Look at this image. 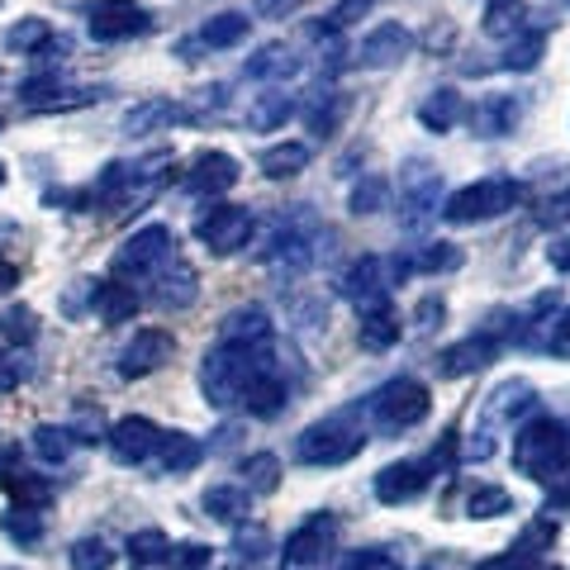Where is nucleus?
<instances>
[{"instance_id":"f257e3e1","label":"nucleus","mask_w":570,"mask_h":570,"mask_svg":"<svg viewBox=\"0 0 570 570\" xmlns=\"http://www.w3.org/2000/svg\"><path fill=\"white\" fill-rule=\"evenodd\" d=\"M566 461H570V428L561 419L542 414L513 433V466H519V475L551 485V480H561Z\"/></svg>"},{"instance_id":"f03ea898","label":"nucleus","mask_w":570,"mask_h":570,"mask_svg":"<svg viewBox=\"0 0 570 570\" xmlns=\"http://www.w3.org/2000/svg\"><path fill=\"white\" fill-rule=\"evenodd\" d=\"M262 362H266L262 347H228V343H219L214 352H205V362H200V390H205V400L214 409H234L243 400L247 381L262 371Z\"/></svg>"},{"instance_id":"7ed1b4c3","label":"nucleus","mask_w":570,"mask_h":570,"mask_svg":"<svg viewBox=\"0 0 570 570\" xmlns=\"http://www.w3.org/2000/svg\"><path fill=\"white\" fill-rule=\"evenodd\" d=\"M523 200V186L513 181V176H480V181L461 186L456 195H448V214L452 224H485V219H499V214H509L513 205Z\"/></svg>"},{"instance_id":"20e7f679","label":"nucleus","mask_w":570,"mask_h":570,"mask_svg":"<svg viewBox=\"0 0 570 570\" xmlns=\"http://www.w3.org/2000/svg\"><path fill=\"white\" fill-rule=\"evenodd\" d=\"M428 409H433V400H428V385L414 381V376H400V381H385L376 395L366 400V414L376 428H385V433H404V428H414L428 419Z\"/></svg>"},{"instance_id":"39448f33","label":"nucleus","mask_w":570,"mask_h":570,"mask_svg":"<svg viewBox=\"0 0 570 570\" xmlns=\"http://www.w3.org/2000/svg\"><path fill=\"white\" fill-rule=\"evenodd\" d=\"M362 448H366L362 428H352V423H343V419L309 423L305 433L295 438V456L305 461V466H343V461H352Z\"/></svg>"},{"instance_id":"423d86ee","label":"nucleus","mask_w":570,"mask_h":570,"mask_svg":"<svg viewBox=\"0 0 570 570\" xmlns=\"http://www.w3.org/2000/svg\"><path fill=\"white\" fill-rule=\"evenodd\" d=\"M404 276H409L404 257H362L356 266H347V276L337 285H343V295L356 309H371V305H385L390 285H400Z\"/></svg>"},{"instance_id":"0eeeda50","label":"nucleus","mask_w":570,"mask_h":570,"mask_svg":"<svg viewBox=\"0 0 570 570\" xmlns=\"http://www.w3.org/2000/svg\"><path fill=\"white\" fill-rule=\"evenodd\" d=\"M176 257V238L167 224H148L134 238H124L115 253V276H157L163 266Z\"/></svg>"},{"instance_id":"6e6552de","label":"nucleus","mask_w":570,"mask_h":570,"mask_svg":"<svg viewBox=\"0 0 570 570\" xmlns=\"http://www.w3.org/2000/svg\"><path fill=\"white\" fill-rule=\"evenodd\" d=\"M195 238H200L214 257H234L238 247H247V238H253V209L209 205V214L195 219Z\"/></svg>"},{"instance_id":"1a4fd4ad","label":"nucleus","mask_w":570,"mask_h":570,"mask_svg":"<svg viewBox=\"0 0 570 570\" xmlns=\"http://www.w3.org/2000/svg\"><path fill=\"white\" fill-rule=\"evenodd\" d=\"M438 195H442V171H433L423 157H414V163L400 171V209H404V224L409 228H423L438 214Z\"/></svg>"},{"instance_id":"9d476101","label":"nucleus","mask_w":570,"mask_h":570,"mask_svg":"<svg viewBox=\"0 0 570 570\" xmlns=\"http://www.w3.org/2000/svg\"><path fill=\"white\" fill-rule=\"evenodd\" d=\"M333 532H337V523L328 519V513H314V519H305L291 532V538H285V547H281L285 570H314L318 561L328 557Z\"/></svg>"},{"instance_id":"9b49d317","label":"nucleus","mask_w":570,"mask_h":570,"mask_svg":"<svg viewBox=\"0 0 570 570\" xmlns=\"http://www.w3.org/2000/svg\"><path fill=\"white\" fill-rule=\"evenodd\" d=\"M86 24H91L100 43H115V39L142 33L153 24V14H148V6H138V0H100V6L86 10Z\"/></svg>"},{"instance_id":"f8f14e48","label":"nucleus","mask_w":570,"mask_h":570,"mask_svg":"<svg viewBox=\"0 0 570 570\" xmlns=\"http://www.w3.org/2000/svg\"><path fill=\"white\" fill-rule=\"evenodd\" d=\"M171 333L167 328H138L129 337V347L119 352V376L124 381H138V376H153L163 362H171Z\"/></svg>"},{"instance_id":"ddd939ff","label":"nucleus","mask_w":570,"mask_h":570,"mask_svg":"<svg viewBox=\"0 0 570 570\" xmlns=\"http://www.w3.org/2000/svg\"><path fill=\"white\" fill-rule=\"evenodd\" d=\"M318 234L314 228H305V224H276V234H272V243H266V262L272 266H285V272H305V266L318 257Z\"/></svg>"},{"instance_id":"4468645a","label":"nucleus","mask_w":570,"mask_h":570,"mask_svg":"<svg viewBox=\"0 0 570 570\" xmlns=\"http://www.w3.org/2000/svg\"><path fill=\"white\" fill-rule=\"evenodd\" d=\"M471 134L475 138H504L519 129V119H523V100L519 96H504V91H490V96H480L471 105Z\"/></svg>"},{"instance_id":"2eb2a0df","label":"nucleus","mask_w":570,"mask_h":570,"mask_svg":"<svg viewBox=\"0 0 570 570\" xmlns=\"http://www.w3.org/2000/svg\"><path fill=\"white\" fill-rule=\"evenodd\" d=\"M409 52H414V33H409L404 24H376L362 39V48H356V62L381 71V67H400Z\"/></svg>"},{"instance_id":"dca6fc26","label":"nucleus","mask_w":570,"mask_h":570,"mask_svg":"<svg viewBox=\"0 0 570 570\" xmlns=\"http://www.w3.org/2000/svg\"><path fill=\"white\" fill-rule=\"evenodd\" d=\"M494 352H499L494 333H471V337H461V343H452V347H442V352H438V371H442L448 381L475 376L480 366H490V362H494Z\"/></svg>"},{"instance_id":"f3484780","label":"nucleus","mask_w":570,"mask_h":570,"mask_svg":"<svg viewBox=\"0 0 570 570\" xmlns=\"http://www.w3.org/2000/svg\"><path fill=\"white\" fill-rule=\"evenodd\" d=\"M157 442H163V433H157V423L148 419H119L110 428V456L119 461V466H138V461H148L157 452Z\"/></svg>"},{"instance_id":"a211bd4d","label":"nucleus","mask_w":570,"mask_h":570,"mask_svg":"<svg viewBox=\"0 0 570 570\" xmlns=\"http://www.w3.org/2000/svg\"><path fill=\"white\" fill-rule=\"evenodd\" d=\"M428 490V466L423 461H390L376 475V499L381 504H409Z\"/></svg>"},{"instance_id":"6ab92c4d","label":"nucleus","mask_w":570,"mask_h":570,"mask_svg":"<svg viewBox=\"0 0 570 570\" xmlns=\"http://www.w3.org/2000/svg\"><path fill=\"white\" fill-rule=\"evenodd\" d=\"M238 186V163L228 153H200L186 171V190L195 195H224Z\"/></svg>"},{"instance_id":"aec40b11","label":"nucleus","mask_w":570,"mask_h":570,"mask_svg":"<svg viewBox=\"0 0 570 570\" xmlns=\"http://www.w3.org/2000/svg\"><path fill=\"white\" fill-rule=\"evenodd\" d=\"M238 409H247V414H257V419H276L281 409H285V381H281V371H276L272 356H266L262 371L247 381Z\"/></svg>"},{"instance_id":"412c9836","label":"nucleus","mask_w":570,"mask_h":570,"mask_svg":"<svg viewBox=\"0 0 570 570\" xmlns=\"http://www.w3.org/2000/svg\"><path fill=\"white\" fill-rule=\"evenodd\" d=\"M266 337H272V318H266L262 305L228 309L224 324H219V343H228V347H262Z\"/></svg>"},{"instance_id":"4be33fe9","label":"nucleus","mask_w":570,"mask_h":570,"mask_svg":"<svg viewBox=\"0 0 570 570\" xmlns=\"http://www.w3.org/2000/svg\"><path fill=\"white\" fill-rule=\"evenodd\" d=\"M195 295H200V285H195V272L181 262V257H171L163 272H157V291H153V299L163 309H190L195 305Z\"/></svg>"},{"instance_id":"5701e85b","label":"nucleus","mask_w":570,"mask_h":570,"mask_svg":"<svg viewBox=\"0 0 570 570\" xmlns=\"http://www.w3.org/2000/svg\"><path fill=\"white\" fill-rule=\"evenodd\" d=\"M532 395H538V390H532L523 376H513V381L494 385L490 395H485V409H480V419H485V423H509L513 414H528Z\"/></svg>"},{"instance_id":"b1692460","label":"nucleus","mask_w":570,"mask_h":570,"mask_svg":"<svg viewBox=\"0 0 570 570\" xmlns=\"http://www.w3.org/2000/svg\"><path fill=\"white\" fill-rule=\"evenodd\" d=\"M91 309L105 318V324H129L138 314V291L124 281H96L91 285Z\"/></svg>"},{"instance_id":"393cba45","label":"nucleus","mask_w":570,"mask_h":570,"mask_svg":"<svg viewBox=\"0 0 570 570\" xmlns=\"http://www.w3.org/2000/svg\"><path fill=\"white\" fill-rule=\"evenodd\" d=\"M400 333H404V324H400V314L390 309V299H385V305L362 309V324H356V337H362V347H366V352H385V347H395V343H400Z\"/></svg>"},{"instance_id":"a878e982","label":"nucleus","mask_w":570,"mask_h":570,"mask_svg":"<svg viewBox=\"0 0 570 570\" xmlns=\"http://www.w3.org/2000/svg\"><path fill=\"white\" fill-rule=\"evenodd\" d=\"M461 119H466V105H461V96L452 86H438V91L419 105V124L428 134H452Z\"/></svg>"},{"instance_id":"bb28decb","label":"nucleus","mask_w":570,"mask_h":570,"mask_svg":"<svg viewBox=\"0 0 570 570\" xmlns=\"http://www.w3.org/2000/svg\"><path fill=\"white\" fill-rule=\"evenodd\" d=\"M309 157H314L309 142H276V148H266V153L257 157V167L272 176V181H285V176H299V171H305Z\"/></svg>"},{"instance_id":"cd10ccee","label":"nucleus","mask_w":570,"mask_h":570,"mask_svg":"<svg viewBox=\"0 0 570 570\" xmlns=\"http://www.w3.org/2000/svg\"><path fill=\"white\" fill-rule=\"evenodd\" d=\"M157 456H163L167 475H186V471H195L205 461V448L190 433H163V442H157Z\"/></svg>"},{"instance_id":"c85d7f7f","label":"nucleus","mask_w":570,"mask_h":570,"mask_svg":"<svg viewBox=\"0 0 570 570\" xmlns=\"http://www.w3.org/2000/svg\"><path fill=\"white\" fill-rule=\"evenodd\" d=\"M295 71H299V58L285 43H266L247 58V77H257V81H285Z\"/></svg>"},{"instance_id":"c756f323","label":"nucleus","mask_w":570,"mask_h":570,"mask_svg":"<svg viewBox=\"0 0 570 570\" xmlns=\"http://www.w3.org/2000/svg\"><path fill=\"white\" fill-rule=\"evenodd\" d=\"M295 115V100L285 96V91H266V96H257L253 105H247V129H257V134H272V129H281L285 119Z\"/></svg>"},{"instance_id":"7c9ffc66","label":"nucleus","mask_w":570,"mask_h":570,"mask_svg":"<svg viewBox=\"0 0 570 570\" xmlns=\"http://www.w3.org/2000/svg\"><path fill=\"white\" fill-rule=\"evenodd\" d=\"M347 115V96L343 91H314V100L305 105V124H309V134H337V124H343Z\"/></svg>"},{"instance_id":"2f4dec72","label":"nucleus","mask_w":570,"mask_h":570,"mask_svg":"<svg viewBox=\"0 0 570 570\" xmlns=\"http://www.w3.org/2000/svg\"><path fill=\"white\" fill-rule=\"evenodd\" d=\"M205 513L219 523H243L247 519V485H209L205 490Z\"/></svg>"},{"instance_id":"473e14b6","label":"nucleus","mask_w":570,"mask_h":570,"mask_svg":"<svg viewBox=\"0 0 570 570\" xmlns=\"http://www.w3.org/2000/svg\"><path fill=\"white\" fill-rule=\"evenodd\" d=\"M461 262H466V257H461V247H456V243H428V247H419L414 257H404V266H409V272H423V276L456 272Z\"/></svg>"},{"instance_id":"72a5a7b5","label":"nucleus","mask_w":570,"mask_h":570,"mask_svg":"<svg viewBox=\"0 0 570 570\" xmlns=\"http://www.w3.org/2000/svg\"><path fill=\"white\" fill-rule=\"evenodd\" d=\"M247 14L243 10H224V14H214V20L200 29V43L205 48H234V43H243L247 39Z\"/></svg>"},{"instance_id":"f704fd0d","label":"nucleus","mask_w":570,"mask_h":570,"mask_svg":"<svg viewBox=\"0 0 570 570\" xmlns=\"http://www.w3.org/2000/svg\"><path fill=\"white\" fill-rule=\"evenodd\" d=\"M176 119H186L181 105H171V100H142L138 110L124 115V129H129V134H148V129H157V124H176Z\"/></svg>"},{"instance_id":"c9c22d12","label":"nucleus","mask_w":570,"mask_h":570,"mask_svg":"<svg viewBox=\"0 0 570 570\" xmlns=\"http://www.w3.org/2000/svg\"><path fill=\"white\" fill-rule=\"evenodd\" d=\"M480 29H485L490 39H513V33L523 29V0H490Z\"/></svg>"},{"instance_id":"e433bc0d","label":"nucleus","mask_w":570,"mask_h":570,"mask_svg":"<svg viewBox=\"0 0 570 570\" xmlns=\"http://www.w3.org/2000/svg\"><path fill=\"white\" fill-rule=\"evenodd\" d=\"M513 513V494L504 485H475L466 494V519H504Z\"/></svg>"},{"instance_id":"4c0bfd02","label":"nucleus","mask_w":570,"mask_h":570,"mask_svg":"<svg viewBox=\"0 0 570 570\" xmlns=\"http://www.w3.org/2000/svg\"><path fill=\"white\" fill-rule=\"evenodd\" d=\"M71 448H77V433L71 428H58V423H43V428H33V452H39L43 461H67L71 456Z\"/></svg>"},{"instance_id":"58836bf2","label":"nucleus","mask_w":570,"mask_h":570,"mask_svg":"<svg viewBox=\"0 0 570 570\" xmlns=\"http://www.w3.org/2000/svg\"><path fill=\"white\" fill-rule=\"evenodd\" d=\"M129 561H134V566H163V561H171L167 532H157V528L134 532V538H129Z\"/></svg>"},{"instance_id":"ea45409f","label":"nucleus","mask_w":570,"mask_h":570,"mask_svg":"<svg viewBox=\"0 0 570 570\" xmlns=\"http://www.w3.org/2000/svg\"><path fill=\"white\" fill-rule=\"evenodd\" d=\"M243 475H247V494H276L281 485V461L272 452H257L243 461Z\"/></svg>"},{"instance_id":"a19ab883","label":"nucleus","mask_w":570,"mask_h":570,"mask_svg":"<svg viewBox=\"0 0 570 570\" xmlns=\"http://www.w3.org/2000/svg\"><path fill=\"white\" fill-rule=\"evenodd\" d=\"M6 43H10L14 52H39V48H48V43H52V24H48V20H39V14H24L20 24H10Z\"/></svg>"},{"instance_id":"79ce46f5","label":"nucleus","mask_w":570,"mask_h":570,"mask_svg":"<svg viewBox=\"0 0 570 570\" xmlns=\"http://www.w3.org/2000/svg\"><path fill=\"white\" fill-rule=\"evenodd\" d=\"M542 43L547 39L538 29H519V33H513V43H509V52H504V67L509 71H532L542 62Z\"/></svg>"},{"instance_id":"37998d69","label":"nucleus","mask_w":570,"mask_h":570,"mask_svg":"<svg viewBox=\"0 0 570 570\" xmlns=\"http://www.w3.org/2000/svg\"><path fill=\"white\" fill-rule=\"evenodd\" d=\"M0 480H6V490H10L14 499H20L24 509H43L48 499H52V485H48V480L29 475V471H14V475H0Z\"/></svg>"},{"instance_id":"c03bdc74","label":"nucleus","mask_w":570,"mask_h":570,"mask_svg":"<svg viewBox=\"0 0 570 570\" xmlns=\"http://www.w3.org/2000/svg\"><path fill=\"white\" fill-rule=\"evenodd\" d=\"M0 528H6V538H14V542H24V547H33L43 538V523H39V509H24V504H14L6 519H0Z\"/></svg>"},{"instance_id":"a18cd8bd","label":"nucleus","mask_w":570,"mask_h":570,"mask_svg":"<svg viewBox=\"0 0 570 570\" xmlns=\"http://www.w3.org/2000/svg\"><path fill=\"white\" fill-rule=\"evenodd\" d=\"M96 100V91H29V110H39V115H48V110H81V105H91Z\"/></svg>"},{"instance_id":"49530a36","label":"nucleus","mask_w":570,"mask_h":570,"mask_svg":"<svg viewBox=\"0 0 570 570\" xmlns=\"http://www.w3.org/2000/svg\"><path fill=\"white\" fill-rule=\"evenodd\" d=\"M67 561H71V570H110L115 566V551L105 547L100 538H81V542H71Z\"/></svg>"},{"instance_id":"de8ad7c7","label":"nucleus","mask_w":570,"mask_h":570,"mask_svg":"<svg viewBox=\"0 0 570 570\" xmlns=\"http://www.w3.org/2000/svg\"><path fill=\"white\" fill-rule=\"evenodd\" d=\"M33 309H24V305H14V309H6L0 314V337L6 343H33Z\"/></svg>"},{"instance_id":"09e8293b","label":"nucleus","mask_w":570,"mask_h":570,"mask_svg":"<svg viewBox=\"0 0 570 570\" xmlns=\"http://www.w3.org/2000/svg\"><path fill=\"white\" fill-rule=\"evenodd\" d=\"M385 200H390L385 181H362V186L352 190V214H381Z\"/></svg>"},{"instance_id":"8fccbe9b","label":"nucleus","mask_w":570,"mask_h":570,"mask_svg":"<svg viewBox=\"0 0 570 570\" xmlns=\"http://www.w3.org/2000/svg\"><path fill=\"white\" fill-rule=\"evenodd\" d=\"M376 6V0H343V6H333V14H328V24L318 29V33H337V29H347V24H356L362 14Z\"/></svg>"},{"instance_id":"3c124183","label":"nucleus","mask_w":570,"mask_h":570,"mask_svg":"<svg viewBox=\"0 0 570 570\" xmlns=\"http://www.w3.org/2000/svg\"><path fill=\"white\" fill-rule=\"evenodd\" d=\"M266 547H272V538H266V528H262V523H253V528H238V538H234V551H238V557L257 561Z\"/></svg>"},{"instance_id":"603ef678","label":"nucleus","mask_w":570,"mask_h":570,"mask_svg":"<svg viewBox=\"0 0 570 570\" xmlns=\"http://www.w3.org/2000/svg\"><path fill=\"white\" fill-rule=\"evenodd\" d=\"M347 570H404L390 551H381V547H366V551H356V557L347 561Z\"/></svg>"},{"instance_id":"864d4df0","label":"nucleus","mask_w":570,"mask_h":570,"mask_svg":"<svg viewBox=\"0 0 570 570\" xmlns=\"http://www.w3.org/2000/svg\"><path fill=\"white\" fill-rule=\"evenodd\" d=\"M167 566H171V570H205V566H209V551L195 547V542L171 547V561H167Z\"/></svg>"},{"instance_id":"5fc2aeb1","label":"nucleus","mask_w":570,"mask_h":570,"mask_svg":"<svg viewBox=\"0 0 570 570\" xmlns=\"http://www.w3.org/2000/svg\"><path fill=\"white\" fill-rule=\"evenodd\" d=\"M538 219H542V224H566V219H570V190L547 195L542 209H538Z\"/></svg>"},{"instance_id":"6e6d98bb","label":"nucleus","mask_w":570,"mask_h":570,"mask_svg":"<svg viewBox=\"0 0 570 570\" xmlns=\"http://www.w3.org/2000/svg\"><path fill=\"white\" fill-rule=\"evenodd\" d=\"M29 376V366L20 362V356H10V352H0V390H14Z\"/></svg>"},{"instance_id":"4d7b16f0","label":"nucleus","mask_w":570,"mask_h":570,"mask_svg":"<svg viewBox=\"0 0 570 570\" xmlns=\"http://www.w3.org/2000/svg\"><path fill=\"white\" fill-rule=\"evenodd\" d=\"M414 318H419V328H438L442 318H448V305H442L438 295H428L423 305H419V314H414Z\"/></svg>"},{"instance_id":"13d9d810","label":"nucleus","mask_w":570,"mask_h":570,"mask_svg":"<svg viewBox=\"0 0 570 570\" xmlns=\"http://www.w3.org/2000/svg\"><path fill=\"white\" fill-rule=\"evenodd\" d=\"M295 10H299V0H257V20H285Z\"/></svg>"},{"instance_id":"bf43d9fd","label":"nucleus","mask_w":570,"mask_h":570,"mask_svg":"<svg viewBox=\"0 0 570 570\" xmlns=\"http://www.w3.org/2000/svg\"><path fill=\"white\" fill-rule=\"evenodd\" d=\"M547 347L551 352H561V356H570V309L557 318V324H551V337H547Z\"/></svg>"},{"instance_id":"052dcab7","label":"nucleus","mask_w":570,"mask_h":570,"mask_svg":"<svg viewBox=\"0 0 570 570\" xmlns=\"http://www.w3.org/2000/svg\"><path fill=\"white\" fill-rule=\"evenodd\" d=\"M547 262L557 266V272H570V238H561V243H551L547 247Z\"/></svg>"},{"instance_id":"680f3d73","label":"nucleus","mask_w":570,"mask_h":570,"mask_svg":"<svg viewBox=\"0 0 570 570\" xmlns=\"http://www.w3.org/2000/svg\"><path fill=\"white\" fill-rule=\"evenodd\" d=\"M10 285H20V266H14V262H6V257H0V295H6V291H10Z\"/></svg>"},{"instance_id":"e2e57ef3","label":"nucleus","mask_w":570,"mask_h":570,"mask_svg":"<svg viewBox=\"0 0 570 570\" xmlns=\"http://www.w3.org/2000/svg\"><path fill=\"white\" fill-rule=\"evenodd\" d=\"M0 186H6V163H0Z\"/></svg>"},{"instance_id":"0e129e2a","label":"nucleus","mask_w":570,"mask_h":570,"mask_svg":"<svg viewBox=\"0 0 570 570\" xmlns=\"http://www.w3.org/2000/svg\"><path fill=\"white\" fill-rule=\"evenodd\" d=\"M423 570H442V566H423Z\"/></svg>"},{"instance_id":"69168bd1","label":"nucleus","mask_w":570,"mask_h":570,"mask_svg":"<svg viewBox=\"0 0 570 570\" xmlns=\"http://www.w3.org/2000/svg\"><path fill=\"white\" fill-rule=\"evenodd\" d=\"M0 129H6V119H0Z\"/></svg>"}]
</instances>
